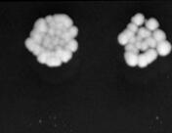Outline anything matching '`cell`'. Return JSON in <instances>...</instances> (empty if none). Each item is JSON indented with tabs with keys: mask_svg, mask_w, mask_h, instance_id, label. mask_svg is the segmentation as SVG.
I'll return each mask as SVG.
<instances>
[{
	"mask_svg": "<svg viewBox=\"0 0 172 133\" xmlns=\"http://www.w3.org/2000/svg\"><path fill=\"white\" fill-rule=\"evenodd\" d=\"M138 56L139 55L133 54V53L125 52L124 53V59H125L126 64L128 65L129 66H138Z\"/></svg>",
	"mask_w": 172,
	"mask_h": 133,
	"instance_id": "3957f363",
	"label": "cell"
},
{
	"mask_svg": "<svg viewBox=\"0 0 172 133\" xmlns=\"http://www.w3.org/2000/svg\"><path fill=\"white\" fill-rule=\"evenodd\" d=\"M131 23L136 25L139 28V26H142V25L145 24V16L141 13H138V14L134 15L131 19Z\"/></svg>",
	"mask_w": 172,
	"mask_h": 133,
	"instance_id": "52a82bcc",
	"label": "cell"
},
{
	"mask_svg": "<svg viewBox=\"0 0 172 133\" xmlns=\"http://www.w3.org/2000/svg\"><path fill=\"white\" fill-rule=\"evenodd\" d=\"M72 58H73V52L68 51V50H65L63 59H62V63H68L69 61L72 60Z\"/></svg>",
	"mask_w": 172,
	"mask_h": 133,
	"instance_id": "2e32d148",
	"label": "cell"
},
{
	"mask_svg": "<svg viewBox=\"0 0 172 133\" xmlns=\"http://www.w3.org/2000/svg\"><path fill=\"white\" fill-rule=\"evenodd\" d=\"M117 40H118V43H120V45H123V46H125V45H127V44L129 43V39H128V37H127L126 35H125L124 33H123V32H121L120 35H118Z\"/></svg>",
	"mask_w": 172,
	"mask_h": 133,
	"instance_id": "4fadbf2b",
	"label": "cell"
},
{
	"mask_svg": "<svg viewBox=\"0 0 172 133\" xmlns=\"http://www.w3.org/2000/svg\"><path fill=\"white\" fill-rule=\"evenodd\" d=\"M145 25H146V29H148L152 32L158 29V26H160V23L155 18H151V19L145 21Z\"/></svg>",
	"mask_w": 172,
	"mask_h": 133,
	"instance_id": "277c9868",
	"label": "cell"
},
{
	"mask_svg": "<svg viewBox=\"0 0 172 133\" xmlns=\"http://www.w3.org/2000/svg\"><path fill=\"white\" fill-rule=\"evenodd\" d=\"M153 38L155 39L157 43H160V42L166 40V34L164 30L157 29V30H155V32H153Z\"/></svg>",
	"mask_w": 172,
	"mask_h": 133,
	"instance_id": "5b68a950",
	"label": "cell"
},
{
	"mask_svg": "<svg viewBox=\"0 0 172 133\" xmlns=\"http://www.w3.org/2000/svg\"><path fill=\"white\" fill-rule=\"evenodd\" d=\"M53 17H54V20L56 22L64 24L65 26L68 29L72 28V26H73V21L70 19L68 15H66V14H56V15H53Z\"/></svg>",
	"mask_w": 172,
	"mask_h": 133,
	"instance_id": "7a4b0ae2",
	"label": "cell"
},
{
	"mask_svg": "<svg viewBox=\"0 0 172 133\" xmlns=\"http://www.w3.org/2000/svg\"><path fill=\"white\" fill-rule=\"evenodd\" d=\"M62 64V61L58 58H51L47 61L46 66H50V68H57V66H60Z\"/></svg>",
	"mask_w": 172,
	"mask_h": 133,
	"instance_id": "30bf717a",
	"label": "cell"
},
{
	"mask_svg": "<svg viewBox=\"0 0 172 133\" xmlns=\"http://www.w3.org/2000/svg\"><path fill=\"white\" fill-rule=\"evenodd\" d=\"M145 41L147 42V44L149 45L150 49H157V42L155 40V39L152 37H149L147 39H145Z\"/></svg>",
	"mask_w": 172,
	"mask_h": 133,
	"instance_id": "9a60e30c",
	"label": "cell"
},
{
	"mask_svg": "<svg viewBox=\"0 0 172 133\" xmlns=\"http://www.w3.org/2000/svg\"><path fill=\"white\" fill-rule=\"evenodd\" d=\"M136 35H138V36H140L141 38H143L145 40V39H147L149 37H152L153 36V32H150L148 29L142 28V26H141V28L138 29V32H137V34H136Z\"/></svg>",
	"mask_w": 172,
	"mask_h": 133,
	"instance_id": "ba28073f",
	"label": "cell"
},
{
	"mask_svg": "<svg viewBox=\"0 0 172 133\" xmlns=\"http://www.w3.org/2000/svg\"><path fill=\"white\" fill-rule=\"evenodd\" d=\"M149 65L148 60L146 58L145 54H141L138 56V66L140 68H146V66Z\"/></svg>",
	"mask_w": 172,
	"mask_h": 133,
	"instance_id": "8fae6325",
	"label": "cell"
},
{
	"mask_svg": "<svg viewBox=\"0 0 172 133\" xmlns=\"http://www.w3.org/2000/svg\"><path fill=\"white\" fill-rule=\"evenodd\" d=\"M136 42H137V39H136V35L132 36V37L129 39V44H133V45H135Z\"/></svg>",
	"mask_w": 172,
	"mask_h": 133,
	"instance_id": "d6986e66",
	"label": "cell"
},
{
	"mask_svg": "<svg viewBox=\"0 0 172 133\" xmlns=\"http://www.w3.org/2000/svg\"><path fill=\"white\" fill-rule=\"evenodd\" d=\"M123 33H124V34L126 35V36L128 37V39H130L132 36H134V35H136V34H134L133 32H131L130 30H129V29H127L123 30Z\"/></svg>",
	"mask_w": 172,
	"mask_h": 133,
	"instance_id": "ac0fdd59",
	"label": "cell"
},
{
	"mask_svg": "<svg viewBox=\"0 0 172 133\" xmlns=\"http://www.w3.org/2000/svg\"><path fill=\"white\" fill-rule=\"evenodd\" d=\"M127 29H129L130 32H133L134 34H137L139 28H138V26H136V25H134V24L130 23V24L127 25Z\"/></svg>",
	"mask_w": 172,
	"mask_h": 133,
	"instance_id": "e0dca14e",
	"label": "cell"
},
{
	"mask_svg": "<svg viewBox=\"0 0 172 133\" xmlns=\"http://www.w3.org/2000/svg\"><path fill=\"white\" fill-rule=\"evenodd\" d=\"M144 54H145V56H146V58L148 60L149 65L152 64L153 61H156L157 58V56H158L156 49H149V50H147L146 52H145Z\"/></svg>",
	"mask_w": 172,
	"mask_h": 133,
	"instance_id": "8992f818",
	"label": "cell"
},
{
	"mask_svg": "<svg viewBox=\"0 0 172 133\" xmlns=\"http://www.w3.org/2000/svg\"><path fill=\"white\" fill-rule=\"evenodd\" d=\"M124 49H125V52H130V53H133V54H136V55H139V50L136 48L135 45L133 44H127V45L124 46Z\"/></svg>",
	"mask_w": 172,
	"mask_h": 133,
	"instance_id": "5bb4252c",
	"label": "cell"
},
{
	"mask_svg": "<svg viewBox=\"0 0 172 133\" xmlns=\"http://www.w3.org/2000/svg\"><path fill=\"white\" fill-rule=\"evenodd\" d=\"M65 50H68V51H70V52H76L77 51L78 49V43L77 41L76 40V39H73V40H72L70 42H69L67 45H66V47L64 48Z\"/></svg>",
	"mask_w": 172,
	"mask_h": 133,
	"instance_id": "9c48e42d",
	"label": "cell"
},
{
	"mask_svg": "<svg viewBox=\"0 0 172 133\" xmlns=\"http://www.w3.org/2000/svg\"><path fill=\"white\" fill-rule=\"evenodd\" d=\"M171 49H172V46H171V43L169 41H162V42H160L157 43V52L158 56H162V57H165L169 54L171 52Z\"/></svg>",
	"mask_w": 172,
	"mask_h": 133,
	"instance_id": "6da1fadb",
	"label": "cell"
},
{
	"mask_svg": "<svg viewBox=\"0 0 172 133\" xmlns=\"http://www.w3.org/2000/svg\"><path fill=\"white\" fill-rule=\"evenodd\" d=\"M135 46L136 48L139 50V51H144V52H146L147 50H149L150 48H149V45L147 44V42L143 40V41H141V42H136L135 43Z\"/></svg>",
	"mask_w": 172,
	"mask_h": 133,
	"instance_id": "7c38bea8",
	"label": "cell"
}]
</instances>
